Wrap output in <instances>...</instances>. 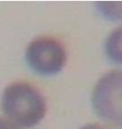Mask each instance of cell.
<instances>
[{
  "label": "cell",
  "instance_id": "cell-1",
  "mask_svg": "<svg viewBox=\"0 0 122 129\" xmlns=\"http://www.w3.org/2000/svg\"><path fill=\"white\" fill-rule=\"evenodd\" d=\"M1 108L9 122L17 128H30L45 116L47 105L35 87L26 82H15L5 88Z\"/></svg>",
  "mask_w": 122,
  "mask_h": 129
},
{
  "label": "cell",
  "instance_id": "cell-5",
  "mask_svg": "<svg viewBox=\"0 0 122 129\" xmlns=\"http://www.w3.org/2000/svg\"><path fill=\"white\" fill-rule=\"evenodd\" d=\"M96 7L105 18L122 21V1H99Z\"/></svg>",
  "mask_w": 122,
  "mask_h": 129
},
{
  "label": "cell",
  "instance_id": "cell-2",
  "mask_svg": "<svg viewBox=\"0 0 122 129\" xmlns=\"http://www.w3.org/2000/svg\"><path fill=\"white\" fill-rule=\"evenodd\" d=\"M92 103L100 117L122 129V71H109L99 80Z\"/></svg>",
  "mask_w": 122,
  "mask_h": 129
},
{
  "label": "cell",
  "instance_id": "cell-6",
  "mask_svg": "<svg viewBox=\"0 0 122 129\" xmlns=\"http://www.w3.org/2000/svg\"><path fill=\"white\" fill-rule=\"evenodd\" d=\"M0 129H18L14 125H12L9 121L0 118Z\"/></svg>",
  "mask_w": 122,
  "mask_h": 129
},
{
  "label": "cell",
  "instance_id": "cell-3",
  "mask_svg": "<svg viewBox=\"0 0 122 129\" xmlns=\"http://www.w3.org/2000/svg\"><path fill=\"white\" fill-rule=\"evenodd\" d=\"M25 60L32 71L43 76L58 73L66 62L63 44L52 37H38L26 49Z\"/></svg>",
  "mask_w": 122,
  "mask_h": 129
},
{
  "label": "cell",
  "instance_id": "cell-4",
  "mask_svg": "<svg viewBox=\"0 0 122 129\" xmlns=\"http://www.w3.org/2000/svg\"><path fill=\"white\" fill-rule=\"evenodd\" d=\"M105 52L112 62L122 64V26L112 31L107 37Z\"/></svg>",
  "mask_w": 122,
  "mask_h": 129
},
{
  "label": "cell",
  "instance_id": "cell-7",
  "mask_svg": "<svg viewBox=\"0 0 122 129\" xmlns=\"http://www.w3.org/2000/svg\"><path fill=\"white\" fill-rule=\"evenodd\" d=\"M81 129H109V128L103 126L101 125H99V124H89V125H86L84 127H82Z\"/></svg>",
  "mask_w": 122,
  "mask_h": 129
}]
</instances>
